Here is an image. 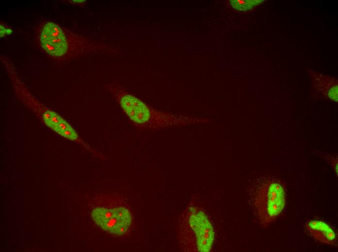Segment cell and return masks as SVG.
I'll list each match as a JSON object with an SVG mask.
<instances>
[{
	"label": "cell",
	"mask_w": 338,
	"mask_h": 252,
	"mask_svg": "<svg viewBox=\"0 0 338 252\" xmlns=\"http://www.w3.org/2000/svg\"><path fill=\"white\" fill-rule=\"evenodd\" d=\"M132 123L141 129L157 130L210 123V119L160 111L147 105L119 85L109 87Z\"/></svg>",
	"instance_id": "obj_1"
},
{
	"label": "cell",
	"mask_w": 338,
	"mask_h": 252,
	"mask_svg": "<svg viewBox=\"0 0 338 252\" xmlns=\"http://www.w3.org/2000/svg\"><path fill=\"white\" fill-rule=\"evenodd\" d=\"M35 36L41 49L50 58L60 62L101 49L102 44L49 21L37 27Z\"/></svg>",
	"instance_id": "obj_2"
},
{
	"label": "cell",
	"mask_w": 338,
	"mask_h": 252,
	"mask_svg": "<svg viewBox=\"0 0 338 252\" xmlns=\"http://www.w3.org/2000/svg\"><path fill=\"white\" fill-rule=\"evenodd\" d=\"M286 196L285 184L276 177L263 176L256 181L251 190V204L261 227H268L279 217L285 205Z\"/></svg>",
	"instance_id": "obj_3"
},
{
	"label": "cell",
	"mask_w": 338,
	"mask_h": 252,
	"mask_svg": "<svg viewBox=\"0 0 338 252\" xmlns=\"http://www.w3.org/2000/svg\"><path fill=\"white\" fill-rule=\"evenodd\" d=\"M13 84L18 98L42 118L48 127L65 138L82 142L77 133L68 123L59 114L39 101L20 79L14 80Z\"/></svg>",
	"instance_id": "obj_4"
},
{
	"label": "cell",
	"mask_w": 338,
	"mask_h": 252,
	"mask_svg": "<svg viewBox=\"0 0 338 252\" xmlns=\"http://www.w3.org/2000/svg\"><path fill=\"white\" fill-rule=\"evenodd\" d=\"M186 217V233L191 251L207 252L212 245L214 233L212 226L202 211L191 207Z\"/></svg>",
	"instance_id": "obj_5"
},
{
	"label": "cell",
	"mask_w": 338,
	"mask_h": 252,
	"mask_svg": "<svg viewBox=\"0 0 338 252\" xmlns=\"http://www.w3.org/2000/svg\"><path fill=\"white\" fill-rule=\"evenodd\" d=\"M91 215L96 224L103 230L118 235L126 232L132 220L129 211L123 207L114 209L97 207L92 211Z\"/></svg>",
	"instance_id": "obj_6"
},
{
	"label": "cell",
	"mask_w": 338,
	"mask_h": 252,
	"mask_svg": "<svg viewBox=\"0 0 338 252\" xmlns=\"http://www.w3.org/2000/svg\"><path fill=\"white\" fill-rule=\"evenodd\" d=\"M314 95L317 99L338 102V80L336 77L308 69Z\"/></svg>",
	"instance_id": "obj_7"
},
{
	"label": "cell",
	"mask_w": 338,
	"mask_h": 252,
	"mask_svg": "<svg viewBox=\"0 0 338 252\" xmlns=\"http://www.w3.org/2000/svg\"><path fill=\"white\" fill-rule=\"evenodd\" d=\"M305 228L310 236L316 241L332 247L337 246L338 239L336 232L325 222L310 220L306 222Z\"/></svg>",
	"instance_id": "obj_8"
},
{
	"label": "cell",
	"mask_w": 338,
	"mask_h": 252,
	"mask_svg": "<svg viewBox=\"0 0 338 252\" xmlns=\"http://www.w3.org/2000/svg\"><path fill=\"white\" fill-rule=\"evenodd\" d=\"M264 1L262 0H230V3L234 9L238 11H246L254 8Z\"/></svg>",
	"instance_id": "obj_9"
},
{
	"label": "cell",
	"mask_w": 338,
	"mask_h": 252,
	"mask_svg": "<svg viewBox=\"0 0 338 252\" xmlns=\"http://www.w3.org/2000/svg\"><path fill=\"white\" fill-rule=\"evenodd\" d=\"M314 154L319 156L322 159L331 166L336 176H338V154L328 153L314 150Z\"/></svg>",
	"instance_id": "obj_10"
},
{
	"label": "cell",
	"mask_w": 338,
	"mask_h": 252,
	"mask_svg": "<svg viewBox=\"0 0 338 252\" xmlns=\"http://www.w3.org/2000/svg\"><path fill=\"white\" fill-rule=\"evenodd\" d=\"M0 37H3L6 34H10L12 32L11 29L3 22H0Z\"/></svg>",
	"instance_id": "obj_11"
},
{
	"label": "cell",
	"mask_w": 338,
	"mask_h": 252,
	"mask_svg": "<svg viewBox=\"0 0 338 252\" xmlns=\"http://www.w3.org/2000/svg\"><path fill=\"white\" fill-rule=\"evenodd\" d=\"M69 2L74 4H80L85 3V0H68Z\"/></svg>",
	"instance_id": "obj_12"
}]
</instances>
